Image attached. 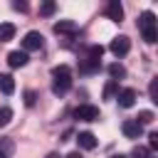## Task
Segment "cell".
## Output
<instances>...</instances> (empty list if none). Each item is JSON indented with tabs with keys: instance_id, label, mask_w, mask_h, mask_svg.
Returning a JSON list of instances; mask_svg holds the SVG:
<instances>
[{
	"instance_id": "1",
	"label": "cell",
	"mask_w": 158,
	"mask_h": 158,
	"mask_svg": "<svg viewBox=\"0 0 158 158\" xmlns=\"http://www.w3.org/2000/svg\"><path fill=\"white\" fill-rule=\"evenodd\" d=\"M72 86V69L67 64H59L52 69V91L59 96V94H67Z\"/></svg>"
},
{
	"instance_id": "2",
	"label": "cell",
	"mask_w": 158,
	"mask_h": 158,
	"mask_svg": "<svg viewBox=\"0 0 158 158\" xmlns=\"http://www.w3.org/2000/svg\"><path fill=\"white\" fill-rule=\"evenodd\" d=\"M156 27H158V20H156V15H153L151 10L141 12V17H138V30H141V37H143L148 44L158 42V37H156Z\"/></svg>"
},
{
	"instance_id": "3",
	"label": "cell",
	"mask_w": 158,
	"mask_h": 158,
	"mask_svg": "<svg viewBox=\"0 0 158 158\" xmlns=\"http://www.w3.org/2000/svg\"><path fill=\"white\" fill-rule=\"evenodd\" d=\"M101 54H104V47H101V44H91V47H89V52H86V57L81 59L79 69H81L84 74L99 72V67H101Z\"/></svg>"
},
{
	"instance_id": "4",
	"label": "cell",
	"mask_w": 158,
	"mask_h": 158,
	"mask_svg": "<svg viewBox=\"0 0 158 158\" xmlns=\"http://www.w3.org/2000/svg\"><path fill=\"white\" fill-rule=\"evenodd\" d=\"M74 118H79V121H99V109L91 106V104H79L74 109Z\"/></svg>"
},
{
	"instance_id": "5",
	"label": "cell",
	"mask_w": 158,
	"mask_h": 158,
	"mask_svg": "<svg viewBox=\"0 0 158 158\" xmlns=\"http://www.w3.org/2000/svg\"><path fill=\"white\" fill-rule=\"evenodd\" d=\"M109 49H111L116 57H123V54H128V49H131V40H128L126 35H118V37H114V40H111Z\"/></svg>"
},
{
	"instance_id": "6",
	"label": "cell",
	"mask_w": 158,
	"mask_h": 158,
	"mask_svg": "<svg viewBox=\"0 0 158 158\" xmlns=\"http://www.w3.org/2000/svg\"><path fill=\"white\" fill-rule=\"evenodd\" d=\"M42 44H44V37L40 35V32H27L25 35V40H22V47H25V52H35V49H42Z\"/></svg>"
},
{
	"instance_id": "7",
	"label": "cell",
	"mask_w": 158,
	"mask_h": 158,
	"mask_svg": "<svg viewBox=\"0 0 158 158\" xmlns=\"http://www.w3.org/2000/svg\"><path fill=\"white\" fill-rule=\"evenodd\" d=\"M116 99H118V106H121V109H131V106L136 104V89H131V86L118 89Z\"/></svg>"
},
{
	"instance_id": "8",
	"label": "cell",
	"mask_w": 158,
	"mask_h": 158,
	"mask_svg": "<svg viewBox=\"0 0 158 158\" xmlns=\"http://www.w3.org/2000/svg\"><path fill=\"white\" fill-rule=\"evenodd\" d=\"M121 131H123V136H128V138H141L143 126H141V123H136L133 118H128V121H123V123H121Z\"/></svg>"
},
{
	"instance_id": "9",
	"label": "cell",
	"mask_w": 158,
	"mask_h": 158,
	"mask_svg": "<svg viewBox=\"0 0 158 158\" xmlns=\"http://www.w3.org/2000/svg\"><path fill=\"white\" fill-rule=\"evenodd\" d=\"M77 143H79V148L91 151V148H96V136H94L91 131H81V133L77 136Z\"/></svg>"
},
{
	"instance_id": "10",
	"label": "cell",
	"mask_w": 158,
	"mask_h": 158,
	"mask_svg": "<svg viewBox=\"0 0 158 158\" xmlns=\"http://www.w3.org/2000/svg\"><path fill=\"white\" fill-rule=\"evenodd\" d=\"M106 15H109V20L121 22V20H123V7H121V2H118V0H111V2L106 5Z\"/></svg>"
},
{
	"instance_id": "11",
	"label": "cell",
	"mask_w": 158,
	"mask_h": 158,
	"mask_svg": "<svg viewBox=\"0 0 158 158\" xmlns=\"http://www.w3.org/2000/svg\"><path fill=\"white\" fill-rule=\"evenodd\" d=\"M7 64H10L12 69H17V67H25V64H27V52H25V49H22V52H20V49L10 52V54H7Z\"/></svg>"
},
{
	"instance_id": "12",
	"label": "cell",
	"mask_w": 158,
	"mask_h": 158,
	"mask_svg": "<svg viewBox=\"0 0 158 158\" xmlns=\"http://www.w3.org/2000/svg\"><path fill=\"white\" fill-rule=\"evenodd\" d=\"M57 35H74L77 32V22H72V20H59V22H54V27H52Z\"/></svg>"
},
{
	"instance_id": "13",
	"label": "cell",
	"mask_w": 158,
	"mask_h": 158,
	"mask_svg": "<svg viewBox=\"0 0 158 158\" xmlns=\"http://www.w3.org/2000/svg\"><path fill=\"white\" fill-rule=\"evenodd\" d=\"M0 91H2V94H12V91H15V79H12V74H0Z\"/></svg>"
},
{
	"instance_id": "14",
	"label": "cell",
	"mask_w": 158,
	"mask_h": 158,
	"mask_svg": "<svg viewBox=\"0 0 158 158\" xmlns=\"http://www.w3.org/2000/svg\"><path fill=\"white\" fill-rule=\"evenodd\" d=\"M15 37V25L12 22H2L0 25V42H10Z\"/></svg>"
},
{
	"instance_id": "15",
	"label": "cell",
	"mask_w": 158,
	"mask_h": 158,
	"mask_svg": "<svg viewBox=\"0 0 158 158\" xmlns=\"http://www.w3.org/2000/svg\"><path fill=\"white\" fill-rule=\"evenodd\" d=\"M12 151H15L12 141H10V138H0V158H10Z\"/></svg>"
},
{
	"instance_id": "16",
	"label": "cell",
	"mask_w": 158,
	"mask_h": 158,
	"mask_svg": "<svg viewBox=\"0 0 158 158\" xmlns=\"http://www.w3.org/2000/svg\"><path fill=\"white\" fill-rule=\"evenodd\" d=\"M109 74H111V79L116 81V79H121V77H126V67L118 64V62H114V64L109 67Z\"/></svg>"
},
{
	"instance_id": "17",
	"label": "cell",
	"mask_w": 158,
	"mask_h": 158,
	"mask_svg": "<svg viewBox=\"0 0 158 158\" xmlns=\"http://www.w3.org/2000/svg\"><path fill=\"white\" fill-rule=\"evenodd\" d=\"M116 94H118V81L109 79V81H106V86H104V99H114Z\"/></svg>"
},
{
	"instance_id": "18",
	"label": "cell",
	"mask_w": 158,
	"mask_h": 158,
	"mask_svg": "<svg viewBox=\"0 0 158 158\" xmlns=\"http://www.w3.org/2000/svg\"><path fill=\"white\" fill-rule=\"evenodd\" d=\"M131 158H151V148L148 146H136L131 151Z\"/></svg>"
},
{
	"instance_id": "19",
	"label": "cell",
	"mask_w": 158,
	"mask_h": 158,
	"mask_svg": "<svg viewBox=\"0 0 158 158\" xmlns=\"http://www.w3.org/2000/svg\"><path fill=\"white\" fill-rule=\"evenodd\" d=\"M12 121V109L10 106H0V126H7Z\"/></svg>"
},
{
	"instance_id": "20",
	"label": "cell",
	"mask_w": 158,
	"mask_h": 158,
	"mask_svg": "<svg viewBox=\"0 0 158 158\" xmlns=\"http://www.w3.org/2000/svg\"><path fill=\"white\" fill-rule=\"evenodd\" d=\"M148 96H151L153 104H158V77L151 79V84H148Z\"/></svg>"
},
{
	"instance_id": "21",
	"label": "cell",
	"mask_w": 158,
	"mask_h": 158,
	"mask_svg": "<svg viewBox=\"0 0 158 158\" xmlns=\"http://www.w3.org/2000/svg\"><path fill=\"white\" fill-rule=\"evenodd\" d=\"M54 10H57V5H54L52 0H47V2H42V5H40V15H44V17H49Z\"/></svg>"
},
{
	"instance_id": "22",
	"label": "cell",
	"mask_w": 158,
	"mask_h": 158,
	"mask_svg": "<svg viewBox=\"0 0 158 158\" xmlns=\"http://www.w3.org/2000/svg\"><path fill=\"white\" fill-rule=\"evenodd\" d=\"M133 121L141 123V126H143V123H151V121H153V114H151V111H138V116H136Z\"/></svg>"
},
{
	"instance_id": "23",
	"label": "cell",
	"mask_w": 158,
	"mask_h": 158,
	"mask_svg": "<svg viewBox=\"0 0 158 158\" xmlns=\"http://www.w3.org/2000/svg\"><path fill=\"white\" fill-rule=\"evenodd\" d=\"M148 148H153V151H158V131H153V133L148 136Z\"/></svg>"
},
{
	"instance_id": "24",
	"label": "cell",
	"mask_w": 158,
	"mask_h": 158,
	"mask_svg": "<svg viewBox=\"0 0 158 158\" xmlns=\"http://www.w3.org/2000/svg\"><path fill=\"white\" fill-rule=\"evenodd\" d=\"M35 99H37L35 91H25V104H27V106H35Z\"/></svg>"
},
{
	"instance_id": "25",
	"label": "cell",
	"mask_w": 158,
	"mask_h": 158,
	"mask_svg": "<svg viewBox=\"0 0 158 158\" xmlns=\"http://www.w3.org/2000/svg\"><path fill=\"white\" fill-rule=\"evenodd\" d=\"M12 7H15V10H20V12H25V10H27V2H20V0H15V2H12Z\"/></svg>"
},
{
	"instance_id": "26",
	"label": "cell",
	"mask_w": 158,
	"mask_h": 158,
	"mask_svg": "<svg viewBox=\"0 0 158 158\" xmlns=\"http://www.w3.org/2000/svg\"><path fill=\"white\" fill-rule=\"evenodd\" d=\"M109 158H128V156H123V153H114V156H109Z\"/></svg>"
},
{
	"instance_id": "27",
	"label": "cell",
	"mask_w": 158,
	"mask_h": 158,
	"mask_svg": "<svg viewBox=\"0 0 158 158\" xmlns=\"http://www.w3.org/2000/svg\"><path fill=\"white\" fill-rule=\"evenodd\" d=\"M67 158H81V156H79V151H74V153H69Z\"/></svg>"
},
{
	"instance_id": "28",
	"label": "cell",
	"mask_w": 158,
	"mask_h": 158,
	"mask_svg": "<svg viewBox=\"0 0 158 158\" xmlns=\"http://www.w3.org/2000/svg\"><path fill=\"white\" fill-rule=\"evenodd\" d=\"M47 158H62V156H59V153H49Z\"/></svg>"
},
{
	"instance_id": "29",
	"label": "cell",
	"mask_w": 158,
	"mask_h": 158,
	"mask_svg": "<svg viewBox=\"0 0 158 158\" xmlns=\"http://www.w3.org/2000/svg\"><path fill=\"white\" fill-rule=\"evenodd\" d=\"M156 37H158V27H156Z\"/></svg>"
}]
</instances>
